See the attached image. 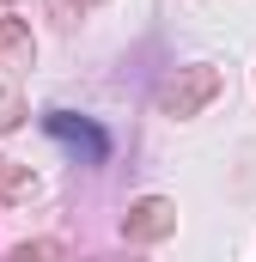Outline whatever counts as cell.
Segmentation results:
<instances>
[{"label":"cell","instance_id":"cell-1","mask_svg":"<svg viewBox=\"0 0 256 262\" xmlns=\"http://www.w3.org/2000/svg\"><path fill=\"white\" fill-rule=\"evenodd\" d=\"M214 92H220V73H214V67H183L177 79L159 85V110H165V116H195Z\"/></svg>","mask_w":256,"mask_h":262},{"label":"cell","instance_id":"cell-3","mask_svg":"<svg viewBox=\"0 0 256 262\" xmlns=\"http://www.w3.org/2000/svg\"><path fill=\"white\" fill-rule=\"evenodd\" d=\"M171 226H177V207H171L165 195H146V201H134V213H128L122 232L134 238V244H153V238H165Z\"/></svg>","mask_w":256,"mask_h":262},{"label":"cell","instance_id":"cell-4","mask_svg":"<svg viewBox=\"0 0 256 262\" xmlns=\"http://www.w3.org/2000/svg\"><path fill=\"white\" fill-rule=\"evenodd\" d=\"M31 189H37V177H31L25 165H12V159H0V195H6V201H25Z\"/></svg>","mask_w":256,"mask_h":262},{"label":"cell","instance_id":"cell-5","mask_svg":"<svg viewBox=\"0 0 256 262\" xmlns=\"http://www.w3.org/2000/svg\"><path fill=\"white\" fill-rule=\"evenodd\" d=\"M18 37H25V31H18L12 18H0V49H6V43H18Z\"/></svg>","mask_w":256,"mask_h":262},{"label":"cell","instance_id":"cell-2","mask_svg":"<svg viewBox=\"0 0 256 262\" xmlns=\"http://www.w3.org/2000/svg\"><path fill=\"white\" fill-rule=\"evenodd\" d=\"M49 134H55L61 146H79L86 159H110V134L98 128V122H86V116H67V110H49Z\"/></svg>","mask_w":256,"mask_h":262}]
</instances>
